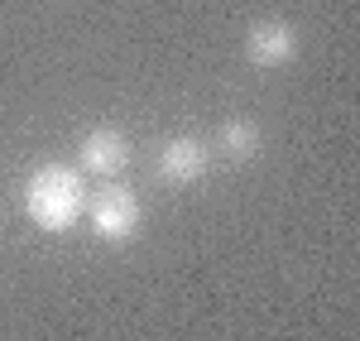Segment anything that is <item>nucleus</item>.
<instances>
[{
	"label": "nucleus",
	"mask_w": 360,
	"mask_h": 341,
	"mask_svg": "<svg viewBox=\"0 0 360 341\" xmlns=\"http://www.w3.org/2000/svg\"><path fill=\"white\" fill-rule=\"evenodd\" d=\"M25 212L49 236L72 231L86 217V173L68 169V164H39L25 183Z\"/></svg>",
	"instance_id": "1"
},
{
	"label": "nucleus",
	"mask_w": 360,
	"mask_h": 341,
	"mask_svg": "<svg viewBox=\"0 0 360 341\" xmlns=\"http://www.w3.org/2000/svg\"><path fill=\"white\" fill-rule=\"evenodd\" d=\"M86 217H91V231L111 245L139 236V198L120 183H106L96 198H86Z\"/></svg>",
	"instance_id": "2"
},
{
	"label": "nucleus",
	"mask_w": 360,
	"mask_h": 341,
	"mask_svg": "<svg viewBox=\"0 0 360 341\" xmlns=\"http://www.w3.org/2000/svg\"><path fill=\"white\" fill-rule=\"evenodd\" d=\"M130 164V140L115 130V125H96L86 130L82 144H77V173H91V178H115Z\"/></svg>",
	"instance_id": "3"
},
{
	"label": "nucleus",
	"mask_w": 360,
	"mask_h": 341,
	"mask_svg": "<svg viewBox=\"0 0 360 341\" xmlns=\"http://www.w3.org/2000/svg\"><path fill=\"white\" fill-rule=\"evenodd\" d=\"M245 58L255 67H288L293 58H298V34L288 20H259V25H250L245 34Z\"/></svg>",
	"instance_id": "4"
},
{
	"label": "nucleus",
	"mask_w": 360,
	"mask_h": 341,
	"mask_svg": "<svg viewBox=\"0 0 360 341\" xmlns=\"http://www.w3.org/2000/svg\"><path fill=\"white\" fill-rule=\"evenodd\" d=\"M212 169V149L197 140V135H173V140L159 149V178L188 188V183H202Z\"/></svg>",
	"instance_id": "5"
},
{
	"label": "nucleus",
	"mask_w": 360,
	"mask_h": 341,
	"mask_svg": "<svg viewBox=\"0 0 360 341\" xmlns=\"http://www.w3.org/2000/svg\"><path fill=\"white\" fill-rule=\"evenodd\" d=\"M259 144H264V135H259V125L245 120V115H231V120H221V130H217V154H221L226 164H250L259 154Z\"/></svg>",
	"instance_id": "6"
}]
</instances>
